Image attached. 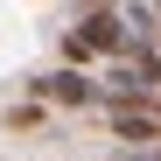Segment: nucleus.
Wrapping results in <instances>:
<instances>
[{
    "instance_id": "1",
    "label": "nucleus",
    "mask_w": 161,
    "mask_h": 161,
    "mask_svg": "<svg viewBox=\"0 0 161 161\" xmlns=\"http://www.w3.org/2000/svg\"><path fill=\"white\" fill-rule=\"evenodd\" d=\"M105 126H112L126 147H161V98H154V91L105 98Z\"/></svg>"
},
{
    "instance_id": "2",
    "label": "nucleus",
    "mask_w": 161,
    "mask_h": 161,
    "mask_svg": "<svg viewBox=\"0 0 161 161\" xmlns=\"http://www.w3.org/2000/svg\"><path fill=\"white\" fill-rule=\"evenodd\" d=\"M28 91H35L42 105H105L98 77H84L77 63H63V70H42V77H28Z\"/></svg>"
},
{
    "instance_id": "3",
    "label": "nucleus",
    "mask_w": 161,
    "mask_h": 161,
    "mask_svg": "<svg viewBox=\"0 0 161 161\" xmlns=\"http://www.w3.org/2000/svg\"><path fill=\"white\" fill-rule=\"evenodd\" d=\"M7 126H14V133H35V126H42V98H28V105H14V112H7Z\"/></svg>"
},
{
    "instance_id": "4",
    "label": "nucleus",
    "mask_w": 161,
    "mask_h": 161,
    "mask_svg": "<svg viewBox=\"0 0 161 161\" xmlns=\"http://www.w3.org/2000/svg\"><path fill=\"white\" fill-rule=\"evenodd\" d=\"M63 56H70V63H77V70H84V63H98V49H91V42H84V35H77V28H70V35H63Z\"/></svg>"
},
{
    "instance_id": "5",
    "label": "nucleus",
    "mask_w": 161,
    "mask_h": 161,
    "mask_svg": "<svg viewBox=\"0 0 161 161\" xmlns=\"http://www.w3.org/2000/svg\"><path fill=\"white\" fill-rule=\"evenodd\" d=\"M98 7H119V0H77V14H98Z\"/></svg>"
},
{
    "instance_id": "6",
    "label": "nucleus",
    "mask_w": 161,
    "mask_h": 161,
    "mask_svg": "<svg viewBox=\"0 0 161 161\" xmlns=\"http://www.w3.org/2000/svg\"><path fill=\"white\" fill-rule=\"evenodd\" d=\"M126 161H161V147H133V154H126Z\"/></svg>"
},
{
    "instance_id": "7",
    "label": "nucleus",
    "mask_w": 161,
    "mask_h": 161,
    "mask_svg": "<svg viewBox=\"0 0 161 161\" xmlns=\"http://www.w3.org/2000/svg\"><path fill=\"white\" fill-rule=\"evenodd\" d=\"M154 91H161V77H154Z\"/></svg>"
}]
</instances>
